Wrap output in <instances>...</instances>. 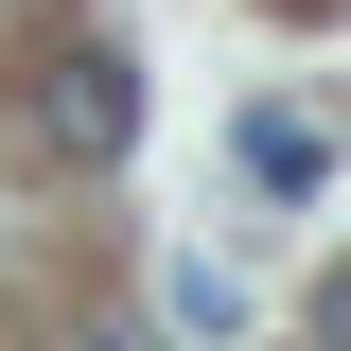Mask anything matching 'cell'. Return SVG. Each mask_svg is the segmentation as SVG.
<instances>
[{"instance_id": "6da1fadb", "label": "cell", "mask_w": 351, "mask_h": 351, "mask_svg": "<svg viewBox=\"0 0 351 351\" xmlns=\"http://www.w3.org/2000/svg\"><path fill=\"white\" fill-rule=\"evenodd\" d=\"M36 141H53L71 176H106V158L141 141V71H123L106 36H88V53H53V71H36Z\"/></svg>"}, {"instance_id": "7a4b0ae2", "label": "cell", "mask_w": 351, "mask_h": 351, "mask_svg": "<svg viewBox=\"0 0 351 351\" xmlns=\"http://www.w3.org/2000/svg\"><path fill=\"white\" fill-rule=\"evenodd\" d=\"M316 351H351V263H334V281H316Z\"/></svg>"}]
</instances>
